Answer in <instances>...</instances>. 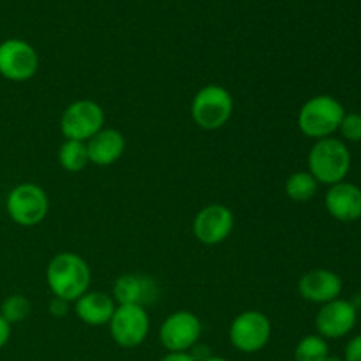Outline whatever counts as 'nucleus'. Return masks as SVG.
Returning <instances> with one entry per match:
<instances>
[{"label": "nucleus", "instance_id": "obj_8", "mask_svg": "<svg viewBox=\"0 0 361 361\" xmlns=\"http://www.w3.org/2000/svg\"><path fill=\"white\" fill-rule=\"evenodd\" d=\"M108 324L115 344L123 349L141 345L150 331V317L141 305H116L115 314Z\"/></svg>", "mask_w": 361, "mask_h": 361}, {"label": "nucleus", "instance_id": "obj_24", "mask_svg": "<svg viewBox=\"0 0 361 361\" xmlns=\"http://www.w3.org/2000/svg\"><path fill=\"white\" fill-rule=\"evenodd\" d=\"M49 314L55 317H63L67 314V302L62 298H53L49 303Z\"/></svg>", "mask_w": 361, "mask_h": 361}, {"label": "nucleus", "instance_id": "obj_23", "mask_svg": "<svg viewBox=\"0 0 361 361\" xmlns=\"http://www.w3.org/2000/svg\"><path fill=\"white\" fill-rule=\"evenodd\" d=\"M344 361H361V335H356L345 345Z\"/></svg>", "mask_w": 361, "mask_h": 361}, {"label": "nucleus", "instance_id": "obj_4", "mask_svg": "<svg viewBox=\"0 0 361 361\" xmlns=\"http://www.w3.org/2000/svg\"><path fill=\"white\" fill-rule=\"evenodd\" d=\"M190 115L203 130L222 129L233 115V97L221 85H207L192 99Z\"/></svg>", "mask_w": 361, "mask_h": 361}, {"label": "nucleus", "instance_id": "obj_20", "mask_svg": "<svg viewBox=\"0 0 361 361\" xmlns=\"http://www.w3.org/2000/svg\"><path fill=\"white\" fill-rule=\"evenodd\" d=\"M328 356V341L321 335H305L295 348V361H326Z\"/></svg>", "mask_w": 361, "mask_h": 361}, {"label": "nucleus", "instance_id": "obj_7", "mask_svg": "<svg viewBox=\"0 0 361 361\" xmlns=\"http://www.w3.org/2000/svg\"><path fill=\"white\" fill-rule=\"evenodd\" d=\"M271 338V323L259 310H245L233 319L229 326V342L245 355L261 351Z\"/></svg>", "mask_w": 361, "mask_h": 361}, {"label": "nucleus", "instance_id": "obj_28", "mask_svg": "<svg viewBox=\"0 0 361 361\" xmlns=\"http://www.w3.org/2000/svg\"><path fill=\"white\" fill-rule=\"evenodd\" d=\"M326 361H344V358H338V356H328Z\"/></svg>", "mask_w": 361, "mask_h": 361}, {"label": "nucleus", "instance_id": "obj_21", "mask_svg": "<svg viewBox=\"0 0 361 361\" xmlns=\"http://www.w3.org/2000/svg\"><path fill=\"white\" fill-rule=\"evenodd\" d=\"M30 314V302L23 295H11L4 300L0 307V316L13 326L14 323H21Z\"/></svg>", "mask_w": 361, "mask_h": 361}, {"label": "nucleus", "instance_id": "obj_25", "mask_svg": "<svg viewBox=\"0 0 361 361\" xmlns=\"http://www.w3.org/2000/svg\"><path fill=\"white\" fill-rule=\"evenodd\" d=\"M9 338H11V324L0 316V349H2L4 345H7Z\"/></svg>", "mask_w": 361, "mask_h": 361}, {"label": "nucleus", "instance_id": "obj_26", "mask_svg": "<svg viewBox=\"0 0 361 361\" xmlns=\"http://www.w3.org/2000/svg\"><path fill=\"white\" fill-rule=\"evenodd\" d=\"M161 361H197L196 356H192L190 353H168L166 356H162Z\"/></svg>", "mask_w": 361, "mask_h": 361}, {"label": "nucleus", "instance_id": "obj_10", "mask_svg": "<svg viewBox=\"0 0 361 361\" xmlns=\"http://www.w3.org/2000/svg\"><path fill=\"white\" fill-rule=\"evenodd\" d=\"M39 69V55L23 39H6L0 42V76L9 81H27Z\"/></svg>", "mask_w": 361, "mask_h": 361}, {"label": "nucleus", "instance_id": "obj_6", "mask_svg": "<svg viewBox=\"0 0 361 361\" xmlns=\"http://www.w3.org/2000/svg\"><path fill=\"white\" fill-rule=\"evenodd\" d=\"M104 122L106 115L101 104L90 99H81L63 109L62 118H60V130L66 140L87 143L99 130L104 129Z\"/></svg>", "mask_w": 361, "mask_h": 361}, {"label": "nucleus", "instance_id": "obj_19", "mask_svg": "<svg viewBox=\"0 0 361 361\" xmlns=\"http://www.w3.org/2000/svg\"><path fill=\"white\" fill-rule=\"evenodd\" d=\"M59 162L66 171L69 173H80L87 168L88 152L87 143L85 141H74L66 140L60 145L59 150Z\"/></svg>", "mask_w": 361, "mask_h": 361}, {"label": "nucleus", "instance_id": "obj_3", "mask_svg": "<svg viewBox=\"0 0 361 361\" xmlns=\"http://www.w3.org/2000/svg\"><path fill=\"white\" fill-rule=\"evenodd\" d=\"M345 109L341 101L331 95H314L300 108L298 127L307 137L324 140L331 137L341 127Z\"/></svg>", "mask_w": 361, "mask_h": 361}, {"label": "nucleus", "instance_id": "obj_18", "mask_svg": "<svg viewBox=\"0 0 361 361\" xmlns=\"http://www.w3.org/2000/svg\"><path fill=\"white\" fill-rule=\"evenodd\" d=\"M319 190V182L309 171H296L286 180V194L296 203L310 201Z\"/></svg>", "mask_w": 361, "mask_h": 361}, {"label": "nucleus", "instance_id": "obj_22", "mask_svg": "<svg viewBox=\"0 0 361 361\" xmlns=\"http://www.w3.org/2000/svg\"><path fill=\"white\" fill-rule=\"evenodd\" d=\"M338 133H341L342 141L361 143V113L345 111L341 127H338Z\"/></svg>", "mask_w": 361, "mask_h": 361}, {"label": "nucleus", "instance_id": "obj_17", "mask_svg": "<svg viewBox=\"0 0 361 361\" xmlns=\"http://www.w3.org/2000/svg\"><path fill=\"white\" fill-rule=\"evenodd\" d=\"M88 161L95 166H111L126 152V137L120 130L104 127L87 141Z\"/></svg>", "mask_w": 361, "mask_h": 361}, {"label": "nucleus", "instance_id": "obj_2", "mask_svg": "<svg viewBox=\"0 0 361 361\" xmlns=\"http://www.w3.org/2000/svg\"><path fill=\"white\" fill-rule=\"evenodd\" d=\"M309 173L323 185L344 182L351 169V152L345 141L337 137L317 140L309 152Z\"/></svg>", "mask_w": 361, "mask_h": 361}, {"label": "nucleus", "instance_id": "obj_15", "mask_svg": "<svg viewBox=\"0 0 361 361\" xmlns=\"http://www.w3.org/2000/svg\"><path fill=\"white\" fill-rule=\"evenodd\" d=\"M159 295V288L152 279L140 275H120L113 286V300L118 305H141L152 302Z\"/></svg>", "mask_w": 361, "mask_h": 361}, {"label": "nucleus", "instance_id": "obj_27", "mask_svg": "<svg viewBox=\"0 0 361 361\" xmlns=\"http://www.w3.org/2000/svg\"><path fill=\"white\" fill-rule=\"evenodd\" d=\"M200 361H229V360L221 358V356H207V358H203V360H200Z\"/></svg>", "mask_w": 361, "mask_h": 361}, {"label": "nucleus", "instance_id": "obj_13", "mask_svg": "<svg viewBox=\"0 0 361 361\" xmlns=\"http://www.w3.org/2000/svg\"><path fill=\"white\" fill-rule=\"evenodd\" d=\"M342 288H344L342 279L335 271L326 270V268H316V270L307 271L298 282L300 296L307 302L319 303V305L341 298Z\"/></svg>", "mask_w": 361, "mask_h": 361}, {"label": "nucleus", "instance_id": "obj_11", "mask_svg": "<svg viewBox=\"0 0 361 361\" xmlns=\"http://www.w3.org/2000/svg\"><path fill=\"white\" fill-rule=\"evenodd\" d=\"M358 321V305L349 300L337 298L321 305L316 314L317 335L324 341H337L351 334Z\"/></svg>", "mask_w": 361, "mask_h": 361}, {"label": "nucleus", "instance_id": "obj_5", "mask_svg": "<svg viewBox=\"0 0 361 361\" xmlns=\"http://www.w3.org/2000/svg\"><path fill=\"white\" fill-rule=\"evenodd\" d=\"M9 217L23 228H34L41 224L49 210V200L44 189L32 182L20 183L14 187L6 200Z\"/></svg>", "mask_w": 361, "mask_h": 361}, {"label": "nucleus", "instance_id": "obj_14", "mask_svg": "<svg viewBox=\"0 0 361 361\" xmlns=\"http://www.w3.org/2000/svg\"><path fill=\"white\" fill-rule=\"evenodd\" d=\"M328 214L338 222H355L361 219V189L356 183L338 182L330 185L324 196Z\"/></svg>", "mask_w": 361, "mask_h": 361}, {"label": "nucleus", "instance_id": "obj_12", "mask_svg": "<svg viewBox=\"0 0 361 361\" xmlns=\"http://www.w3.org/2000/svg\"><path fill=\"white\" fill-rule=\"evenodd\" d=\"M235 215L224 204H208L194 217L192 231L203 245H219L231 235Z\"/></svg>", "mask_w": 361, "mask_h": 361}, {"label": "nucleus", "instance_id": "obj_1", "mask_svg": "<svg viewBox=\"0 0 361 361\" xmlns=\"http://www.w3.org/2000/svg\"><path fill=\"white\" fill-rule=\"evenodd\" d=\"M92 271L87 261L74 252H60L46 268V282L56 298L76 302L90 288Z\"/></svg>", "mask_w": 361, "mask_h": 361}, {"label": "nucleus", "instance_id": "obj_16", "mask_svg": "<svg viewBox=\"0 0 361 361\" xmlns=\"http://www.w3.org/2000/svg\"><path fill=\"white\" fill-rule=\"evenodd\" d=\"M115 300L104 291H87L74 302V312L78 319H81L88 326L108 324L115 314Z\"/></svg>", "mask_w": 361, "mask_h": 361}, {"label": "nucleus", "instance_id": "obj_9", "mask_svg": "<svg viewBox=\"0 0 361 361\" xmlns=\"http://www.w3.org/2000/svg\"><path fill=\"white\" fill-rule=\"evenodd\" d=\"M203 334V324L196 314L178 310L162 321L159 328V341L169 353H189Z\"/></svg>", "mask_w": 361, "mask_h": 361}]
</instances>
